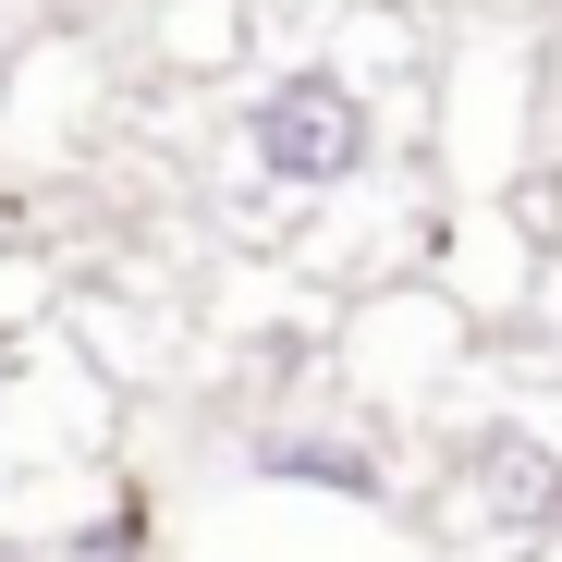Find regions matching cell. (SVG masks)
<instances>
[{"label": "cell", "mask_w": 562, "mask_h": 562, "mask_svg": "<svg viewBox=\"0 0 562 562\" xmlns=\"http://www.w3.org/2000/svg\"><path fill=\"white\" fill-rule=\"evenodd\" d=\"M233 135H245V171L269 196H342V183L380 159V99H367L342 61H294V74H269L245 99Z\"/></svg>", "instance_id": "cell-1"}, {"label": "cell", "mask_w": 562, "mask_h": 562, "mask_svg": "<svg viewBox=\"0 0 562 562\" xmlns=\"http://www.w3.org/2000/svg\"><path fill=\"white\" fill-rule=\"evenodd\" d=\"M464 502H477L502 538H550L562 526V452L538 428H477V452H464Z\"/></svg>", "instance_id": "cell-2"}, {"label": "cell", "mask_w": 562, "mask_h": 562, "mask_svg": "<svg viewBox=\"0 0 562 562\" xmlns=\"http://www.w3.org/2000/svg\"><path fill=\"white\" fill-rule=\"evenodd\" d=\"M257 464H269V477H318V490H355V502H380V464H367L355 440H269Z\"/></svg>", "instance_id": "cell-3"}, {"label": "cell", "mask_w": 562, "mask_h": 562, "mask_svg": "<svg viewBox=\"0 0 562 562\" xmlns=\"http://www.w3.org/2000/svg\"><path fill=\"white\" fill-rule=\"evenodd\" d=\"M550 538H562V526H550Z\"/></svg>", "instance_id": "cell-4"}]
</instances>
